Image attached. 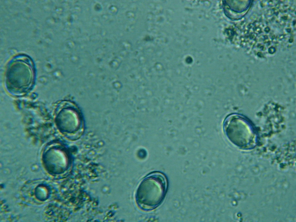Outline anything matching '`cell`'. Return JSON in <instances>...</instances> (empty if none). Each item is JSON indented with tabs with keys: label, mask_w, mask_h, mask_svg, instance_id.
<instances>
[{
	"label": "cell",
	"mask_w": 296,
	"mask_h": 222,
	"mask_svg": "<svg viewBox=\"0 0 296 222\" xmlns=\"http://www.w3.org/2000/svg\"><path fill=\"white\" fill-rule=\"evenodd\" d=\"M165 175L159 172H153L145 176L137 189L135 199L138 207L144 211L152 210L163 201L167 188Z\"/></svg>",
	"instance_id": "cell-1"
},
{
	"label": "cell",
	"mask_w": 296,
	"mask_h": 222,
	"mask_svg": "<svg viewBox=\"0 0 296 222\" xmlns=\"http://www.w3.org/2000/svg\"><path fill=\"white\" fill-rule=\"evenodd\" d=\"M223 129L226 137L233 145L240 149L249 150L256 145L257 131L247 118L238 114H232L225 119Z\"/></svg>",
	"instance_id": "cell-2"
},
{
	"label": "cell",
	"mask_w": 296,
	"mask_h": 222,
	"mask_svg": "<svg viewBox=\"0 0 296 222\" xmlns=\"http://www.w3.org/2000/svg\"><path fill=\"white\" fill-rule=\"evenodd\" d=\"M7 87L12 92L20 95L27 92L33 84L34 72L29 67H10L6 74Z\"/></svg>",
	"instance_id": "cell-3"
},
{
	"label": "cell",
	"mask_w": 296,
	"mask_h": 222,
	"mask_svg": "<svg viewBox=\"0 0 296 222\" xmlns=\"http://www.w3.org/2000/svg\"><path fill=\"white\" fill-rule=\"evenodd\" d=\"M58 125L63 132L72 136L78 135L82 129V121L78 110L73 104L68 103L60 111L57 118Z\"/></svg>",
	"instance_id": "cell-4"
},
{
	"label": "cell",
	"mask_w": 296,
	"mask_h": 222,
	"mask_svg": "<svg viewBox=\"0 0 296 222\" xmlns=\"http://www.w3.org/2000/svg\"><path fill=\"white\" fill-rule=\"evenodd\" d=\"M23 189V194L29 201L34 203H42L54 195V188L51 183L45 181L30 182Z\"/></svg>",
	"instance_id": "cell-5"
},
{
	"label": "cell",
	"mask_w": 296,
	"mask_h": 222,
	"mask_svg": "<svg viewBox=\"0 0 296 222\" xmlns=\"http://www.w3.org/2000/svg\"><path fill=\"white\" fill-rule=\"evenodd\" d=\"M65 155L60 149H54L49 150L44 157V162L47 167L54 173L57 170L63 168L66 163Z\"/></svg>",
	"instance_id": "cell-6"
}]
</instances>
